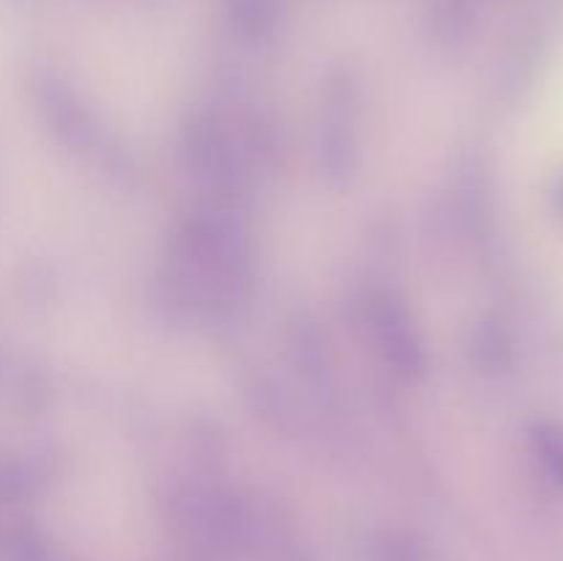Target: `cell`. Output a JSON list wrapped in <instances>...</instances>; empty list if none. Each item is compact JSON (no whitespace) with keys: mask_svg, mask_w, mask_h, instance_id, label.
I'll use <instances>...</instances> for the list:
<instances>
[{"mask_svg":"<svg viewBox=\"0 0 563 561\" xmlns=\"http://www.w3.org/2000/svg\"><path fill=\"white\" fill-rule=\"evenodd\" d=\"M539 446H542V454H544V462H548V471L550 476L555 479V482L563 487V435L559 429H539Z\"/></svg>","mask_w":563,"mask_h":561,"instance_id":"cell-2","label":"cell"},{"mask_svg":"<svg viewBox=\"0 0 563 561\" xmlns=\"http://www.w3.org/2000/svg\"><path fill=\"white\" fill-rule=\"evenodd\" d=\"M0 561H49V556L42 539L16 528L0 537Z\"/></svg>","mask_w":563,"mask_h":561,"instance_id":"cell-1","label":"cell"},{"mask_svg":"<svg viewBox=\"0 0 563 561\" xmlns=\"http://www.w3.org/2000/svg\"><path fill=\"white\" fill-rule=\"evenodd\" d=\"M559 204H561V209H563V185H561V190H559Z\"/></svg>","mask_w":563,"mask_h":561,"instance_id":"cell-3","label":"cell"}]
</instances>
